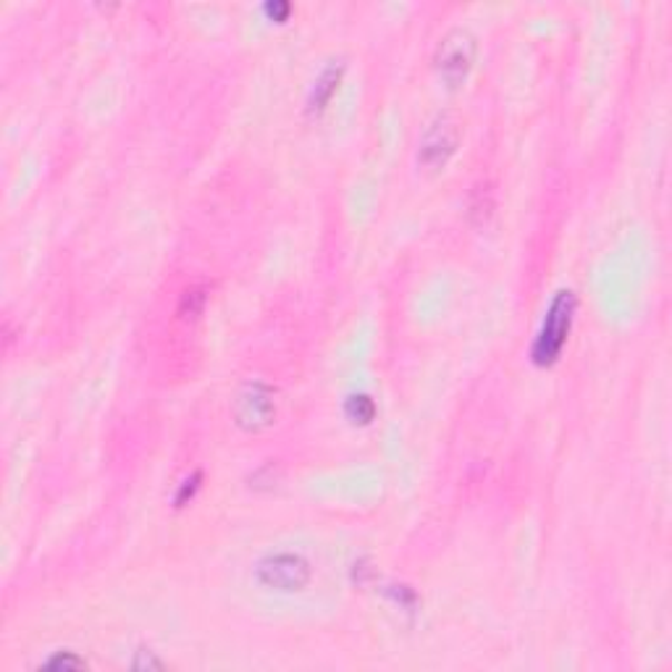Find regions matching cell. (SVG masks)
<instances>
[{"label":"cell","instance_id":"obj_1","mask_svg":"<svg viewBox=\"0 0 672 672\" xmlns=\"http://www.w3.org/2000/svg\"><path fill=\"white\" fill-rule=\"evenodd\" d=\"M573 310H575L573 291H560V295L552 299L550 310H546L542 334H538L536 345H533V360L538 365H552L557 360L562 347H565L570 324H573Z\"/></svg>","mask_w":672,"mask_h":672},{"label":"cell","instance_id":"obj_2","mask_svg":"<svg viewBox=\"0 0 672 672\" xmlns=\"http://www.w3.org/2000/svg\"><path fill=\"white\" fill-rule=\"evenodd\" d=\"M459 145V121L452 113H439L423 131L418 160L431 171H439L447 160L457 152Z\"/></svg>","mask_w":672,"mask_h":672},{"label":"cell","instance_id":"obj_3","mask_svg":"<svg viewBox=\"0 0 672 672\" xmlns=\"http://www.w3.org/2000/svg\"><path fill=\"white\" fill-rule=\"evenodd\" d=\"M473 58H476V40H473V34L465 32V29H452L447 38L442 40L439 50H436V69H439L444 82L455 87L467 77Z\"/></svg>","mask_w":672,"mask_h":672},{"label":"cell","instance_id":"obj_4","mask_svg":"<svg viewBox=\"0 0 672 672\" xmlns=\"http://www.w3.org/2000/svg\"><path fill=\"white\" fill-rule=\"evenodd\" d=\"M260 579L274 589L297 591L308 583L310 570L308 562L297 557V554H276V557H268L260 565Z\"/></svg>","mask_w":672,"mask_h":672},{"label":"cell","instance_id":"obj_5","mask_svg":"<svg viewBox=\"0 0 672 672\" xmlns=\"http://www.w3.org/2000/svg\"><path fill=\"white\" fill-rule=\"evenodd\" d=\"M274 399H271V392L266 389L263 384H253L247 386V392L239 397V405H237V418H239V426L245 428H260V426H268L271 423V415H274Z\"/></svg>","mask_w":672,"mask_h":672},{"label":"cell","instance_id":"obj_6","mask_svg":"<svg viewBox=\"0 0 672 672\" xmlns=\"http://www.w3.org/2000/svg\"><path fill=\"white\" fill-rule=\"evenodd\" d=\"M336 82H339V75H336L334 69L324 71V77L318 79L316 85V92H313V100H310V111H324L328 98H332V92L336 90Z\"/></svg>","mask_w":672,"mask_h":672}]
</instances>
